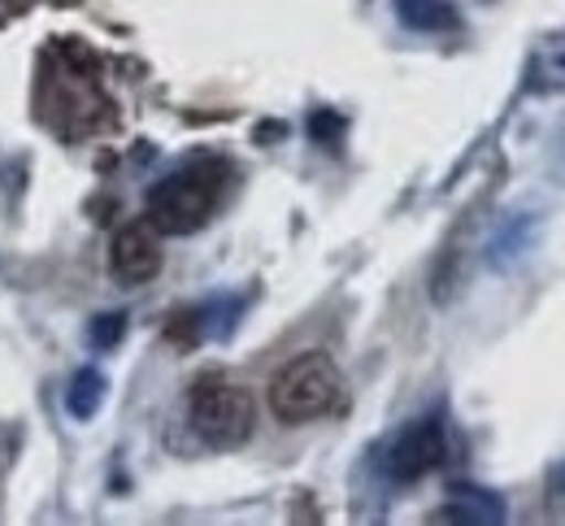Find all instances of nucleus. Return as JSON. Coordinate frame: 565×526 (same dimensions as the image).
I'll return each instance as SVG.
<instances>
[{"mask_svg": "<svg viewBox=\"0 0 565 526\" xmlns=\"http://www.w3.org/2000/svg\"><path fill=\"white\" fill-rule=\"evenodd\" d=\"M109 270L118 283L127 288H143L161 275V239L148 223L122 226L114 239H109Z\"/></svg>", "mask_w": 565, "mask_h": 526, "instance_id": "nucleus-4", "label": "nucleus"}, {"mask_svg": "<svg viewBox=\"0 0 565 526\" xmlns=\"http://www.w3.org/2000/svg\"><path fill=\"white\" fill-rule=\"evenodd\" d=\"M222 183L226 170L217 161H196L183 165L179 174L161 179L148 192V226L157 235H192L213 218L217 201H222Z\"/></svg>", "mask_w": 565, "mask_h": 526, "instance_id": "nucleus-1", "label": "nucleus"}, {"mask_svg": "<svg viewBox=\"0 0 565 526\" xmlns=\"http://www.w3.org/2000/svg\"><path fill=\"white\" fill-rule=\"evenodd\" d=\"M188 418H192L201 440H210L217 449H235V444H244L253 436L257 405L239 383H231L222 375H205L196 378L192 391H188Z\"/></svg>", "mask_w": 565, "mask_h": 526, "instance_id": "nucleus-3", "label": "nucleus"}, {"mask_svg": "<svg viewBox=\"0 0 565 526\" xmlns=\"http://www.w3.org/2000/svg\"><path fill=\"white\" fill-rule=\"evenodd\" d=\"M439 461H444V427H439L435 418L409 427V431L392 444V452H387V470H392L396 479H423Z\"/></svg>", "mask_w": 565, "mask_h": 526, "instance_id": "nucleus-5", "label": "nucleus"}, {"mask_svg": "<svg viewBox=\"0 0 565 526\" xmlns=\"http://www.w3.org/2000/svg\"><path fill=\"white\" fill-rule=\"evenodd\" d=\"M392 9L409 31H423V35H448L461 26V13L452 9V0H392Z\"/></svg>", "mask_w": 565, "mask_h": 526, "instance_id": "nucleus-6", "label": "nucleus"}, {"mask_svg": "<svg viewBox=\"0 0 565 526\" xmlns=\"http://www.w3.org/2000/svg\"><path fill=\"white\" fill-rule=\"evenodd\" d=\"M448 523H500L504 518V505L495 501L492 492H479V487H457L452 492V505L444 509Z\"/></svg>", "mask_w": 565, "mask_h": 526, "instance_id": "nucleus-7", "label": "nucleus"}, {"mask_svg": "<svg viewBox=\"0 0 565 526\" xmlns=\"http://www.w3.org/2000/svg\"><path fill=\"white\" fill-rule=\"evenodd\" d=\"M100 396H105V383L96 371H87V375H78L71 391V414L74 418H92L96 414V405H100Z\"/></svg>", "mask_w": 565, "mask_h": 526, "instance_id": "nucleus-8", "label": "nucleus"}, {"mask_svg": "<svg viewBox=\"0 0 565 526\" xmlns=\"http://www.w3.org/2000/svg\"><path fill=\"white\" fill-rule=\"evenodd\" d=\"M344 405V378L327 353H305L287 362L270 383V414L282 427H305Z\"/></svg>", "mask_w": 565, "mask_h": 526, "instance_id": "nucleus-2", "label": "nucleus"}]
</instances>
